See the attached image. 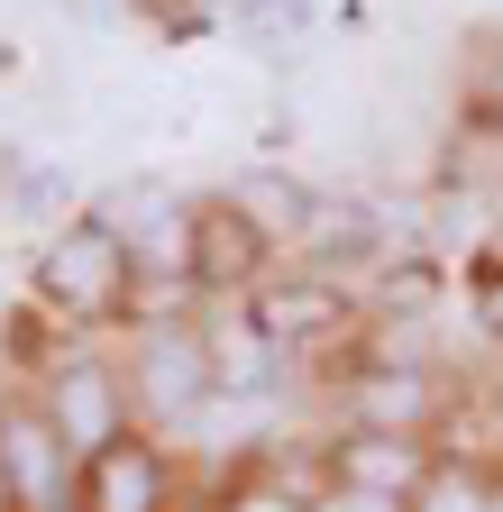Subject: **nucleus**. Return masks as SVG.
I'll return each mask as SVG.
<instances>
[{"label":"nucleus","instance_id":"obj_1","mask_svg":"<svg viewBox=\"0 0 503 512\" xmlns=\"http://www.w3.org/2000/svg\"><path fill=\"white\" fill-rule=\"evenodd\" d=\"M46 293L65 302V311H101V302H119V275H129V238H119L110 220H74L65 238L46 247Z\"/></svg>","mask_w":503,"mask_h":512},{"label":"nucleus","instance_id":"obj_2","mask_svg":"<svg viewBox=\"0 0 503 512\" xmlns=\"http://www.w3.org/2000/svg\"><path fill=\"white\" fill-rule=\"evenodd\" d=\"M0 485H10L28 512L65 503V439H55V421H28V412L0 421Z\"/></svg>","mask_w":503,"mask_h":512},{"label":"nucleus","instance_id":"obj_3","mask_svg":"<svg viewBox=\"0 0 503 512\" xmlns=\"http://www.w3.org/2000/svg\"><path fill=\"white\" fill-rule=\"evenodd\" d=\"M55 439L83 448V458H101L119 439V394H110L101 366H65V384H55Z\"/></svg>","mask_w":503,"mask_h":512},{"label":"nucleus","instance_id":"obj_4","mask_svg":"<svg viewBox=\"0 0 503 512\" xmlns=\"http://www.w3.org/2000/svg\"><path fill=\"white\" fill-rule=\"evenodd\" d=\"M92 512H165V458L138 439H110L92 458Z\"/></svg>","mask_w":503,"mask_h":512},{"label":"nucleus","instance_id":"obj_5","mask_svg":"<svg viewBox=\"0 0 503 512\" xmlns=\"http://www.w3.org/2000/svg\"><path fill=\"white\" fill-rule=\"evenodd\" d=\"M147 394H156V412H193L211 394V366H202V348L183 339V330L147 339Z\"/></svg>","mask_w":503,"mask_h":512},{"label":"nucleus","instance_id":"obj_6","mask_svg":"<svg viewBox=\"0 0 503 512\" xmlns=\"http://www.w3.org/2000/svg\"><path fill=\"white\" fill-rule=\"evenodd\" d=\"M348 467H357V485H366V494H385V485H403V476H412V458H403V448H357Z\"/></svg>","mask_w":503,"mask_h":512},{"label":"nucleus","instance_id":"obj_7","mask_svg":"<svg viewBox=\"0 0 503 512\" xmlns=\"http://www.w3.org/2000/svg\"><path fill=\"white\" fill-rule=\"evenodd\" d=\"M430 512H494V503H485L476 485H458V476H449V485H430Z\"/></svg>","mask_w":503,"mask_h":512},{"label":"nucleus","instance_id":"obj_8","mask_svg":"<svg viewBox=\"0 0 503 512\" xmlns=\"http://www.w3.org/2000/svg\"><path fill=\"white\" fill-rule=\"evenodd\" d=\"M330 512H394V503H385V494H339Z\"/></svg>","mask_w":503,"mask_h":512},{"label":"nucleus","instance_id":"obj_9","mask_svg":"<svg viewBox=\"0 0 503 512\" xmlns=\"http://www.w3.org/2000/svg\"><path fill=\"white\" fill-rule=\"evenodd\" d=\"M485 311H494V320H503V284H494V302H485Z\"/></svg>","mask_w":503,"mask_h":512},{"label":"nucleus","instance_id":"obj_10","mask_svg":"<svg viewBox=\"0 0 503 512\" xmlns=\"http://www.w3.org/2000/svg\"><path fill=\"white\" fill-rule=\"evenodd\" d=\"M494 512H503V494H494Z\"/></svg>","mask_w":503,"mask_h":512}]
</instances>
